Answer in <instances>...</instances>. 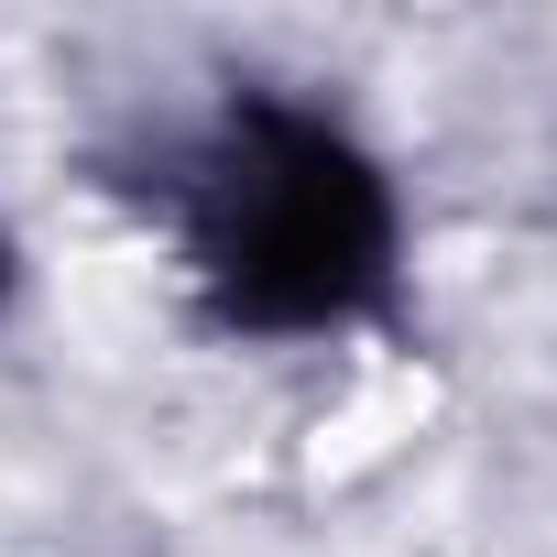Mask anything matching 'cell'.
Returning <instances> with one entry per match:
<instances>
[{
    "label": "cell",
    "instance_id": "obj_1",
    "mask_svg": "<svg viewBox=\"0 0 557 557\" xmlns=\"http://www.w3.org/2000/svg\"><path fill=\"white\" fill-rule=\"evenodd\" d=\"M186 251L230 329H339L394 273V197L329 121L240 99L197 164Z\"/></svg>",
    "mask_w": 557,
    "mask_h": 557
},
{
    "label": "cell",
    "instance_id": "obj_2",
    "mask_svg": "<svg viewBox=\"0 0 557 557\" xmlns=\"http://www.w3.org/2000/svg\"><path fill=\"white\" fill-rule=\"evenodd\" d=\"M0 273H12V262H0Z\"/></svg>",
    "mask_w": 557,
    "mask_h": 557
}]
</instances>
